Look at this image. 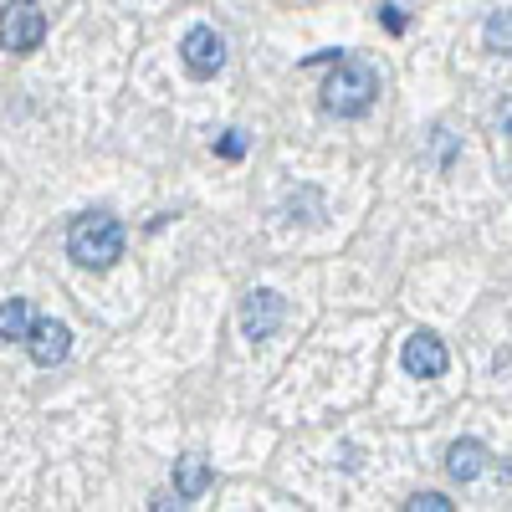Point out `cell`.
I'll list each match as a JSON object with an SVG mask.
<instances>
[{"label":"cell","instance_id":"6da1fadb","mask_svg":"<svg viewBox=\"0 0 512 512\" xmlns=\"http://www.w3.org/2000/svg\"><path fill=\"white\" fill-rule=\"evenodd\" d=\"M67 256H72L77 267H88V272L118 267V256H123V226L108 216V210H88V216H77L67 226Z\"/></svg>","mask_w":512,"mask_h":512},{"label":"cell","instance_id":"7a4b0ae2","mask_svg":"<svg viewBox=\"0 0 512 512\" xmlns=\"http://www.w3.org/2000/svg\"><path fill=\"white\" fill-rule=\"evenodd\" d=\"M379 98V72L364 57H338L328 88H323V108L333 118H364Z\"/></svg>","mask_w":512,"mask_h":512},{"label":"cell","instance_id":"3957f363","mask_svg":"<svg viewBox=\"0 0 512 512\" xmlns=\"http://www.w3.org/2000/svg\"><path fill=\"white\" fill-rule=\"evenodd\" d=\"M41 36H47V16H41L36 0H11L6 11H0V47L26 57L41 47Z\"/></svg>","mask_w":512,"mask_h":512},{"label":"cell","instance_id":"277c9868","mask_svg":"<svg viewBox=\"0 0 512 512\" xmlns=\"http://www.w3.org/2000/svg\"><path fill=\"white\" fill-rule=\"evenodd\" d=\"M282 318H287L282 292L256 287V292H246V297H241V333L251 338V344H267V338L282 328Z\"/></svg>","mask_w":512,"mask_h":512},{"label":"cell","instance_id":"5b68a950","mask_svg":"<svg viewBox=\"0 0 512 512\" xmlns=\"http://www.w3.org/2000/svg\"><path fill=\"white\" fill-rule=\"evenodd\" d=\"M180 57L195 77H216L226 67V36L216 26H190L185 41H180Z\"/></svg>","mask_w":512,"mask_h":512},{"label":"cell","instance_id":"8992f818","mask_svg":"<svg viewBox=\"0 0 512 512\" xmlns=\"http://www.w3.org/2000/svg\"><path fill=\"white\" fill-rule=\"evenodd\" d=\"M400 364H405L410 379H441L446 364H451V354H446V344H441L436 333H410L405 349H400Z\"/></svg>","mask_w":512,"mask_h":512},{"label":"cell","instance_id":"52a82bcc","mask_svg":"<svg viewBox=\"0 0 512 512\" xmlns=\"http://www.w3.org/2000/svg\"><path fill=\"white\" fill-rule=\"evenodd\" d=\"M26 349H31V359H36L41 369H52V364H62L67 349H72V328L57 323V318H41V323H31Z\"/></svg>","mask_w":512,"mask_h":512},{"label":"cell","instance_id":"ba28073f","mask_svg":"<svg viewBox=\"0 0 512 512\" xmlns=\"http://www.w3.org/2000/svg\"><path fill=\"white\" fill-rule=\"evenodd\" d=\"M487 446L482 441H451L446 446V477L451 482H477L482 472H487Z\"/></svg>","mask_w":512,"mask_h":512},{"label":"cell","instance_id":"9c48e42d","mask_svg":"<svg viewBox=\"0 0 512 512\" xmlns=\"http://www.w3.org/2000/svg\"><path fill=\"white\" fill-rule=\"evenodd\" d=\"M210 461L205 456H180L175 461V497L180 502H195V497H205V487H210Z\"/></svg>","mask_w":512,"mask_h":512},{"label":"cell","instance_id":"30bf717a","mask_svg":"<svg viewBox=\"0 0 512 512\" xmlns=\"http://www.w3.org/2000/svg\"><path fill=\"white\" fill-rule=\"evenodd\" d=\"M31 303L26 297H11V303H0V338H6V344H26L31 338Z\"/></svg>","mask_w":512,"mask_h":512},{"label":"cell","instance_id":"8fae6325","mask_svg":"<svg viewBox=\"0 0 512 512\" xmlns=\"http://www.w3.org/2000/svg\"><path fill=\"white\" fill-rule=\"evenodd\" d=\"M482 41H487V52H492V57H512V6L487 16V26H482Z\"/></svg>","mask_w":512,"mask_h":512},{"label":"cell","instance_id":"7c38bea8","mask_svg":"<svg viewBox=\"0 0 512 512\" xmlns=\"http://www.w3.org/2000/svg\"><path fill=\"white\" fill-rule=\"evenodd\" d=\"M287 216H292V221H303V226H318V221H323V190L303 185V190L287 200Z\"/></svg>","mask_w":512,"mask_h":512},{"label":"cell","instance_id":"4fadbf2b","mask_svg":"<svg viewBox=\"0 0 512 512\" xmlns=\"http://www.w3.org/2000/svg\"><path fill=\"white\" fill-rule=\"evenodd\" d=\"M405 507H410V512H451L456 502H451L446 492H415V497H410Z\"/></svg>","mask_w":512,"mask_h":512},{"label":"cell","instance_id":"5bb4252c","mask_svg":"<svg viewBox=\"0 0 512 512\" xmlns=\"http://www.w3.org/2000/svg\"><path fill=\"white\" fill-rule=\"evenodd\" d=\"M431 149H436V164L451 169V154H456V139L446 134V128H431Z\"/></svg>","mask_w":512,"mask_h":512},{"label":"cell","instance_id":"9a60e30c","mask_svg":"<svg viewBox=\"0 0 512 512\" xmlns=\"http://www.w3.org/2000/svg\"><path fill=\"white\" fill-rule=\"evenodd\" d=\"M216 154H221V159H241V154H246V134H241V128H231V134L216 144Z\"/></svg>","mask_w":512,"mask_h":512},{"label":"cell","instance_id":"2e32d148","mask_svg":"<svg viewBox=\"0 0 512 512\" xmlns=\"http://www.w3.org/2000/svg\"><path fill=\"white\" fill-rule=\"evenodd\" d=\"M497 134H502V139H512V93L497 103Z\"/></svg>","mask_w":512,"mask_h":512},{"label":"cell","instance_id":"e0dca14e","mask_svg":"<svg viewBox=\"0 0 512 512\" xmlns=\"http://www.w3.org/2000/svg\"><path fill=\"white\" fill-rule=\"evenodd\" d=\"M379 16H384V26H390V31H405V16L395 6H379Z\"/></svg>","mask_w":512,"mask_h":512}]
</instances>
